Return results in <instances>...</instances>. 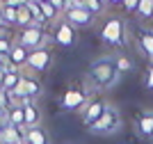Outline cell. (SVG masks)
<instances>
[{
  "label": "cell",
  "mask_w": 153,
  "mask_h": 144,
  "mask_svg": "<svg viewBox=\"0 0 153 144\" xmlns=\"http://www.w3.org/2000/svg\"><path fill=\"white\" fill-rule=\"evenodd\" d=\"M16 28L19 30H25V28H39L37 21H34V14H32L30 7H21L19 14H16Z\"/></svg>",
  "instance_id": "19"
},
{
  "label": "cell",
  "mask_w": 153,
  "mask_h": 144,
  "mask_svg": "<svg viewBox=\"0 0 153 144\" xmlns=\"http://www.w3.org/2000/svg\"><path fill=\"white\" fill-rule=\"evenodd\" d=\"M14 107V101H12V96L7 94V92H2V89H0V112H9V110H12Z\"/></svg>",
  "instance_id": "24"
},
{
  "label": "cell",
  "mask_w": 153,
  "mask_h": 144,
  "mask_svg": "<svg viewBox=\"0 0 153 144\" xmlns=\"http://www.w3.org/2000/svg\"><path fill=\"white\" fill-rule=\"evenodd\" d=\"M137 19L142 21V23H144V21H153V0H142L140 2V7H137Z\"/></svg>",
  "instance_id": "23"
},
{
  "label": "cell",
  "mask_w": 153,
  "mask_h": 144,
  "mask_svg": "<svg viewBox=\"0 0 153 144\" xmlns=\"http://www.w3.org/2000/svg\"><path fill=\"white\" fill-rule=\"evenodd\" d=\"M62 19L66 21L69 25H73V28H91V25L96 23V16H91L89 12H85L82 7H78L71 2L69 7H66V12L62 14Z\"/></svg>",
  "instance_id": "9"
},
{
  "label": "cell",
  "mask_w": 153,
  "mask_h": 144,
  "mask_svg": "<svg viewBox=\"0 0 153 144\" xmlns=\"http://www.w3.org/2000/svg\"><path fill=\"white\" fill-rule=\"evenodd\" d=\"M94 96L96 94L85 82H76V85H71V87L59 96V107H62L64 112H80Z\"/></svg>",
  "instance_id": "2"
},
{
  "label": "cell",
  "mask_w": 153,
  "mask_h": 144,
  "mask_svg": "<svg viewBox=\"0 0 153 144\" xmlns=\"http://www.w3.org/2000/svg\"><path fill=\"white\" fill-rule=\"evenodd\" d=\"M32 2H39V5H44V2H51V0H32Z\"/></svg>",
  "instance_id": "33"
},
{
  "label": "cell",
  "mask_w": 153,
  "mask_h": 144,
  "mask_svg": "<svg viewBox=\"0 0 153 144\" xmlns=\"http://www.w3.org/2000/svg\"><path fill=\"white\" fill-rule=\"evenodd\" d=\"M51 34H53V44L64 46V48H73L78 44V32L73 25H69L64 19H59L57 23L51 28Z\"/></svg>",
  "instance_id": "8"
},
{
  "label": "cell",
  "mask_w": 153,
  "mask_h": 144,
  "mask_svg": "<svg viewBox=\"0 0 153 144\" xmlns=\"http://www.w3.org/2000/svg\"><path fill=\"white\" fill-rule=\"evenodd\" d=\"M108 2V7H112V5H123V0H105Z\"/></svg>",
  "instance_id": "32"
},
{
  "label": "cell",
  "mask_w": 153,
  "mask_h": 144,
  "mask_svg": "<svg viewBox=\"0 0 153 144\" xmlns=\"http://www.w3.org/2000/svg\"><path fill=\"white\" fill-rule=\"evenodd\" d=\"M137 48L140 53L149 60V64L153 62V28H142L137 34Z\"/></svg>",
  "instance_id": "13"
},
{
  "label": "cell",
  "mask_w": 153,
  "mask_h": 144,
  "mask_svg": "<svg viewBox=\"0 0 153 144\" xmlns=\"http://www.w3.org/2000/svg\"><path fill=\"white\" fill-rule=\"evenodd\" d=\"M14 101V105H23L25 101H34L37 103L41 96H44V82H41V78H37V75H23V80H21V87L14 92V94H9Z\"/></svg>",
  "instance_id": "5"
},
{
  "label": "cell",
  "mask_w": 153,
  "mask_h": 144,
  "mask_svg": "<svg viewBox=\"0 0 153 144\" xmlns=\"http://www.w3.org/2000/svg\"><path fill=\"white\" fill-rule=\"evenodd\" d=\"M121 126H123V117L119 112V107L110 103L105 114L89 128V133H94V135H117V133L121 131Z\"/></svg>",
  "instance_id": "6"
},
{
  "label": "cell",
  "mask_w": 153,
  "mask_h": 144,
  "mask_svg": "<svg viewBox=\"0 0 153 144\" xmlns=\"http://www.w3.org/2000/svg\"><path fill=\"white\" fill-rule=\"evenodd\" d=\"M108 105H110V101L105 98V96H98V94H96L94 98H91L89 103H87V105L80 110V121H82L87 128H91V126H94L96 121H98L103 114H105Z\"/></svg>",
  "instance_id": "7"
},
{
  "label": "cell",
  "mask_w": 153,
  "mask_h": 144,
  "mask_svg": "<svg viewBox=\"0 0 153 144\" xmlns=\"http://www.w3.org/2000/svg\"><path fill=\"white\" fill-rule=\"evenodd\" d=\"M25 144H51V135L44 126L37 128H27L25 131Z\"/></svg>",
  "instance_id": "17"
},
{
  "label": "cell",
  "mask_w": 153,
  "mask_h": 144,
  "mask_svg": "<svg viewBox=\"0 0 153 144\" xmlns=\"http://www.w3.org/2000/svg\"><path fill=\"white\" fill-rule=\"evenodd\" d=\"M142 0H123V9H126V14H135L137 12V7H140Z\"/></svg>",
  "instance_id": "28"
},
{
  "label": "cell",
  "mask_w": 153,
  "mask_h": 144,
  "mask_svg": "<svg viewBox=\"0 0 153 144\" xmlns=\"http://www.w3.org/2000/svg\"><path fill=\"white\" fill-rule=\"evenodd\" d=\"M23 75H25V73H23V71H19V69H7L2 92H7V94H14V92L21 87V80H23Z\"/></svg>",
  "instance_id": "18"
},
{
  "label": "cell",
  "mask_w": 153,
  "mask_h": 144,
  "mask_svg": "<svg viewBox=\"0 0 153 144\" xmlns=\"http://www.w3.org/2000/svg\"><path fill=\"white\" fill-rule=\"evenodd\" d=\"M53 60H55V53H53L51 46H48V48L32 50L30 60H27V69H30L32 73H44V71H48V66L53 64Z\"/></svg>",
  "instance_id": "10"
},
{
  "label": "cell",
  "mask_w": 153,
  "mask_h": 144,
  "mask_svg": "<svg viewBox=\"0 0 153 144\" xmlns=\"http://www.w3.org/2000/svg\"><path fill=\"white\" fill-rule=\"evenodd\" d=\"M0 144H25V131L7 126L5 131L0 133Z\"/></svg>",
  "instance_id": "16"
},
{
  "label": "cell",
  "mask_w": 153,
  "mask_h": 144,
  "mask_svg": "<svg viewBox=\"0 0 153 144\" xmlns=\"http://www.w3.org/2000/svg\"><path fill=\"white\" fill-rule=\"evenodd\" d=\"M2 9V16H5V21H7V25L9 28H16V9H9V7H0Z\"/></svg>",
  "instance_id": "25"
},
{
  "label": "cell",
  "mask_w": 153,
  "mask_h": 144,
  "mask_svg": "<svg viewBox=\"0 0 153 144\" xmlns=\"http://www.w3.org/2000/svg\"><path fill=\"white\" fill-rule=\"evenodd\" d=\"M126 34H128V28H126V21L121 16H110V19L103 21L101 30H98V37L105 46H112V48H121L126 44Z\"/></svg>",
  "instance_id": "3"
},
{
  "label": "cell",
  "mask_w": 153,
  "mask_h": 144,
  "mask_svg": "<svg viewBox=\"0 0 153 144\" xmlns=\"http://www.w3.org/2000/svg\"><path fill=\"white\" fill-rule=\"evenodd\" d=\"M7 30H9V25H7L5 16H2V9H0V32H7Z\"/></svg>",
  "instance_id": "31"
},
{
  "label": "cell",
  "mask_w": 153,
  "mask_h": 144,
  "mask_svg": "<svg viewBox=\"0 0 153 144\" xmlns=\"http://www.w3.org/2000/svg\"><path fill=\"white\" fill-rule=\"evenodd\" d=\"M114 57V66H117V71L119 73H130V71L135 69V60H130V57L126 55V53H119V55H112Z\"/></svg>",
  "instance_id": "22"
},
{
  "label": "cell",
  "mask_w": 153,
  "mask_h": 144,
  "mask_svg": "<svg viewBox=\"0 0 153 144\" xmlns=\"http://www.w3.org/2000/svg\"><path fill=\"white\" fill-rule=\"evenodd\" d=\"M133 128L137 133V137L144 142H153V110H144L135 117Z\"/></svg>",
  "instance_id": "11"
},
{
  "label": "cell",
  "mask_w": 153,
  "mask_h": 144,
  "mask_svg": "<svg viewBox=\"0 0 153 144\" xmlns=\"http://www.w3.org/2000/svg\"><path fill=\"white\" fill-rule=\"evenodd\" d=\"M51 2H53V7H55L59 14H64V12H66V7L71 5V0H51Z\"/></svg>",
  "instance_id": "29"
},
{
  "label": "cell",
  "mask_w": 153,
  "mask_h": 144,
  "mask_svg": "<svg viewBox=\"0 0 153 144\" xmlns=\"http://www.w3.org/2000/svg\"><path fill=\"white\" fill-rule=\"evenodd\" d=\"M7 126H9V121H7V114H5V112H0V133L5 131Z\"/></svg>",
  "instance_id": "30"
},
{
  "label": "cell",
  "mask_w": 153,
  "mask_h": 144,
  "mask_svg": "<svg viewBox=\"0 0 153 144\" xmlns=\"http://www.w3.org/2000/svg\"><path fill=\"white\" fill-rule=\"evenodd\" d=\"M144 87L153 92V62L146 66V73H144Z\"/></svg>",
  "instance_id": "27"
},
{
  "label": "cell",
  "mask_w": 153,
  "mask_h": 144,
  "mask_svg": "<svg viewBox=\"0 0 153 144\" xmlns=\"http://www.w3.org/2000/svg\"><path fill=\"white\" fill-rule=\"evenodd\" d=\"M73 5H78V7H82L85 12H89L91 16H103L105 14V9H108V2L105 0H73Z\"/></svg>",
  "instance_id": "15"
},
{
  "label": "cell",
  "mask_w": 153,
  "mask_h": 144,
  "mask_svg": "<svg viewBox=\"0 0 153 144\" xmlns=\"http://www.w3.org/2000/svg\"><path fill=\"white\" fill-rule=\"evenodd\" d=\"M30 53L32 50H27L25 46L21 44H14L12 53H9V60H7V64H9V69H23V66H27V60H30Z\"/></svg>",
  "instance_id": "14"
},
{
  "label": "cell",
  "mask_w": 153,
  "mask_h": 144,
  "mask_svg": "<svg viewBox=\"0 0 153 144\" xmlns=\"http://www.w3.org/2000/svg\"><path fill=\"white\" fill-rule=\"evenodd\" d=\"M7 121H9V126H14V128L25 131V114H23V105H14L12 110L7 112Z\"/></svg>",
  "instance_id": "20"
},
{
  "label": "cell",
  "mask_w": 153,
  "mask_h": 144,
  "mask_svg": "<svg viewBox=\"0 0 153 144\" xmlns=\"http://www.w3.org/2000/svg\"><path fill=\"white\" fill-rule=\"evenodd\" d=\"M30 0H0V7H9V9H16L19 12L21 7H25Z\"/></svg>",
  "instance_id": "26"
},
{
  "label": "cell",
  "mask_w": 153,
  "mask_h": 144,
  "mask_svg": "<svg viewBox=\"0 0 153 144\" xmlns=\"http://www.w3.org/2000/svg\"><path fill=\"white\" fill-rule=\"evenodd\" d=\"M14 44L25 46L27 50L48 48V46H53V34L46 28H25V30H19L14 34Z\"/></svg>",
  "instance_id": "4"
},
{
  "label": "cell",
  "mask_w": 153,
  "mask_h": 144,
  "mask_svg": "<svg viewBox=\"0 0 153 144\" xmlns=\"http://www.w3.org/2000/svg\"><path fill=\"white\" fill-rule=\"evenodd\" d=\"M71 2H73V0H71Z\"/></svg>",
  "instance_id": "34"
},
{
  "label": "cell",
  "mask_w": 153,
  "mask_h": 144,
  "mask_svg": "<svg viewBox=\"0 0 153 144\" xmlns=\"http://www.w3.org/2000/svg\"><path fill=\"white\" fill-rule=\"evenodd\" d=\"M121 80V73L114 66V57L112 55H101L91 60L87 71H85V85L94 92V94H103L117 87Z\"/></svg>",
  "instance_id": "1"
},
{
  "label": "cell",
  "mask_w": 153,
  "mask_h": 144,
  "mask_svg": "<svg viewBox=\"0 0 153 144\" xmlns=\"http://www.w3.org/2000/svg\"><path fill=\"white\" fill-rule=\"evenodd\" d=\"M23 114H25V131L27 128H37L44 121V112H41V107L34 101H25L23 103Z\"/></svg>",
  "instance_id": "12"
},
{
  "label": "cell",
  "mask_w": 153,
  "mask_h": 144,
  "mask_svg": "<svg viewBox=\"0 0 153 144\" xmlns=\"http://www.w3.org/2000/svg\"><path fill=\"white\" fill-rule=\"evenodd\" d=\"M12 48H14V37L9 34V32H0V62L7 64ZM7 66H9V64H7Z\"/></svg>",
  "instance_id": "21"
}]
</instances>
